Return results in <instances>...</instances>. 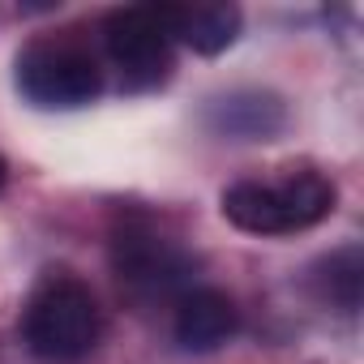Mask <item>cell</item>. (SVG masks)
Masks as SVG:
<instances>
[{
	"label": "cell",
	"instance_id": "6da1fadb",
	"mask_svg": "<svg viewBox=\"0 0 364 364\" xmlns=\"http://www.w3.org/2000/svg\"><path fill=\"white\" fill-rule=\"evenodd\" d=\"M103 330L95 291L73 274H48L26 300L22 338L43 364H77L95 351Z\"/></svg>",
	"mask_w": 364,
	"mask_h": 364
},
{
	"label": "cell",
	"instance_id": "7a4b0ae2",
	"mask_svg": "<svg viewBox=\"0 0 364 364\" xmlns=\"http://www.w3.org/2000/svg\"><path fill=\"white\" fill-rule=\"evenodd\" d=\"M334 210V185L313 167H291L283 180H240L223 193V215L253 236H287L321 223Z\"/></svg>",
	"mask_w": 364,
	"mask_h": 364
},
{
	"label": "cell",
	"instance_id": "3957f363",
	"mask_svg": "<svg viewBox=\"0 0 364 364\" xmlns=\"http://www.w3.org/2000/svg\"><path fill=\"white\" fill-rule=\"evenodd\" d=\"M18 90L48 112H73L99 99L103 73L73 39H35L18 52Z\"/></svg>",
	"mask_w": 364,
	"mask_h": 364
},
{
	"label": "cell",
	"instance_id": "277c9868",
	"mask_svg": "<svg viewBox=\"0 0 364 364\" xmlns=\"http://www.w3.org/2000/svg\"><path fill=\"white\" fill-rule=\"evenodd\" d=\"M112 266L133 300H167L189 283L193 257L150 219H124L112 236Z\"/></svg>",
	"mask_w": 364,
	"mask_h": 364
},
{
	"label": "cell",
	"instance_id": "5b68a950",
	"mask_svg": "<svg viewBox=\"0 0 364 364\" xmlns=\"http://www.w3.org/2000/svg\"><path fill=\"white\" fill-rule=\"evenodd\" d=\"M103 48L124 90H150L171 69V35L163 31L159 5L112 9L103 22Z\"/></svg>",
	"mask_w": 364,
	"mask_h": 364
},
{
	"label": "cell",
	"instance_id": "8992f818",
	"mask_svg": "<svg viewBox=\"0 0 364 364\" xmlns=\"http://www.w3.org/2000/svg\"><path fill=\"white\" fill-rule=\"evenodd\" d=\"M206 124L232 141H274L287 129V107L270 90H232L210 99Z\"/></svg>",
	"mask_w": 364,
	"mask_h": 364
},
{
	"label": "cell",
	"instance_id": "52a82bcc",
	"mask_svg": "<svg viewBox=\"0 0 364 364\" xmlns=\"http://www.w3.org/2000/svg\"><path fill=\"white\" fill-rule=\"evenodd\" d=\"M236 326H240V313H236L232 296L219 287H189L176 300L171 334L185 351H215L236 334Z\"/></svg>",
	"mask_w": 364,
	"mask_h": 364
},
{
	"label": "cell",
	"instance_id": "ba28073f",
	"mask_svg": "<svg viewBox=\"0 0 364 364\" xmlns=\"http://www.w3.org/2000/svg\"><path fill=\"white\" fill-rule=\"evenodd\" d=\"M159 18L171 39L202 56H219L223 48H232L245 22L236 5H159Z\"/></svg>",
	"mask_w": 364,
	"mask_h": 364
},
{
	"label": "cell",
	"instance_id": "9c48e42d",
	"mask_svg": "<svg viewBox=\"0 0 364 364\" xmlns=\"http://www.w3.org/2000/svg\"><path fill=\"white\" fill-rule=\"evenodd\" d=\"M326 300H334L343 313H355L360 309V283H364V257L355 245L330 253L326 262Z\"/></svg>",
	"mask_w": 364,
	"mask_h": 364
},
{
	"label": "cell",
	"instance_id": "30bf717a",
	"mask_svg": "<svg viewBox=\"0 0 364 364\" xmlns=\"http://www.w3.org/2000/svg\"><path fill=\"white\" fill-rule=\"evenodd\" d=\"M0 189H5V159H0Z\"/></svg>",
	"mask_w": 364,
	"mask_h": 364
}]
</instances>
